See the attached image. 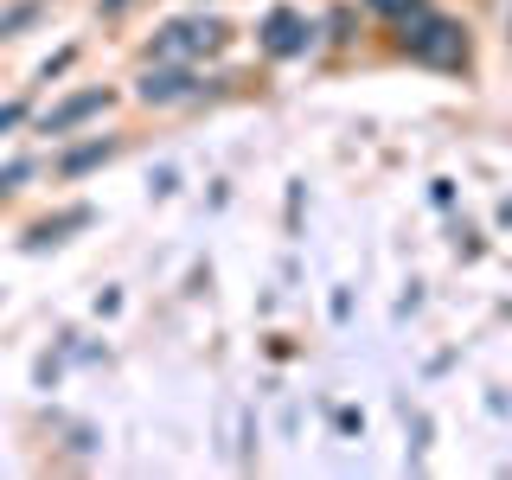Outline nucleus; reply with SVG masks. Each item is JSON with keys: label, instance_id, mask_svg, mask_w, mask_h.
Returning a JSON list of instances; mask_svg holds the SVG:
<instances>
[{"label": "nucleus", "instance_id": "f257e3e1", "mask_svg": "<svg viewBox=\"0 0 512 480\" xmlns=\"http://www.w3.org/2000/svg\"><path fill=\"white\" fill-rule=\"evenodd\" d=\"M404 52L416 64H442V71H455V64H468V32L455 20H442V13H416V26L404 32Z\"/></svg>", "mask_w": 512, "mask_h": 480}, {"label": "nucleus", "instance_id": "f03ea898", "mask_svg": "<svg viewBox=\"0 0 512 480\" xmlns=\"http://www.w3.org/2000/svg\"><path fill=\"white\" fill-rule=\"evenodd\" d=\"M224 20H212V13H205V20H167L154 32V52L160 58H173V64H186V58H205V52H218L224 45Z\"/></svg>", "mask_w": 512, "mask_h": 480}, {"label": "nucleus", "instance_id": "7ed1b4c3", "mask_svg": "<svg viewBox=\"0 0 512 480\" xmlns=\"http://www.w3.org/2000/svg\"><path fill=\"white\" fill-rule=\"evenodd\" d=\"M308 39H314V26L301 20L295 7H276V13L263 20V52H269V58H295V52H308Z\"/></svg>", "mask_w": 512, "mask_h": 480}, {"label": "nucleus", "instance_id": "20e7f679", "mask_svg": "<svg viewBox=\"0 0 512 480\" xmlns=\"http://www.w3.org/2000/svg\"><path fill=\"white\" fill-rule=\"evenodd\" d=\"M103 109H109V90H77V96H64V103L58 109H45V135H71V128L77 122H90V116H103Z\"/></svg>", "mask_w": 512, "mask_h": 480}, {"label": "nucleus", "instance_id": "39448f33", "mask_svg": "<svg viewBox=\"0 0 512 480\" xmlns=\"http://www.w3.org/2000/svg\"><path fill=\"white\" fill-rule=\"evenodd\" d=\"M186 96H199V84H192V71L173 64V58L141 77V103H186Z\"/></svg>", "mask_w": 512, "mask_h": 480}, {"label": "nucleus", "instance_id": "423d86ee", "mask_svg": "<svg viewBox=\"0 0 512 480\" xmlns=\"http://www.w3.org/2000/svg\"><path fill=\"white\" fill-rule=\"evenodd\" d=\"M109 154H116V148H109V141L103 135H96V141H84V148H71V154H64L58 160V173H64V180H77V173H90V167H103V160Z\"/></svg>", "mask_w": 512, "mask_h": 480}, {"label": "nucleus", "instance_id": "0eeeda50", "mask_svg": "<svg viewBox=\"0 0 512 480\" xmlns=\"http://www.w3.org/2000/svg\"><path fill=\"white\" fill-rule=\"evenodd\" d=\"M77 224H90V212H64V218H45V224H32L26 250H45V244H58V231H77Z\"/></svg>", "mask_w": 512, "mask_h": 480}, {"label": "nucleus", "instance_id": "6e6552de", "mask_svg": "<svg viewBox=\"0 0 512 480\" xmlns=\"http://www.w3.org/2000/svg\"><path fill=\"white\" fill-rule=\"evenodd\" d=\"M39 20V0H13V7H0V39H13L20 26Z\"/></svg>", "mask_w": 512, "mask_h": 480}, {"label": "nucleus", "instance_id": "1a4fd4ad", "mask_svg": "<svg viewBox=\"0 0 512 480\" xmlns=\"http://www.w3.org/2000/svg\"><path fill=\"white\" fill-rule=\"evenodd\" d=\"M20 180H32V160H7V167H0V199H7Z\"/></svg>", "mask_w": 512, "mask_h": 480}, {"label": "nucleus", "instance_id": "9d476101", "mask_svg": "<svg viewBox=\"0 0 512 480\" xmlns=\"http://www.w3.org/2000/svg\"><path fill=\"white\" fill-rule=\"evenodd\" d=\"M20 116H26V103H0V135H7V128L20 122Z\"/></svg>", "mask_w": 512, "mask_h": 480}, {"label": "nucleus", "instance_id": "9b49d317", "mask_svg": "<svg viewBox=\"0 0 512 480\" xmlns=\"http://www.w3.org/2000/svg\"><path fill=\"white\" fill-rule=\"evenodd\" d=\"M372 7H378V13H416L423 0H372Z\"/></svg>", "mask_w": 512, "mask_h": 480}, {"label": "nucleus", "instance_id": "f8f14e48", "mask_svg": "<svg viewBox=\"0 0 512 480\" xmlns=\"http://www.w3.org/2000/svg\"><path fill=\"white\" fill-rule=\"evenodd\" d=\"M128 7V0H103V13H122Z\"/></svg>", "mask_w": 512, "mask_h": 480}]
</instances>
